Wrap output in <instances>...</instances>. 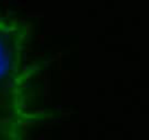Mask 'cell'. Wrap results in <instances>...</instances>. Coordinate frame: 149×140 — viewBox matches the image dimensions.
<instances>
[{
	"label": "cell",
	"instance_id": "1",
	"mask_svg": "<svg viewBox=\"0 0 149 140\" xmlns=\"http://www.w3.org/2000/svg\"><path fill=\"white\" fill-rule=\"evenodd\" d=\"M47 67L29 23L0 10V140H29L53 115L45 99Z\"/></svg>",
	"mask_w": 149,
	"mask_h": 140
}]
</instances>
